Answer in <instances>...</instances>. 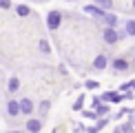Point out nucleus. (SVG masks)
Here are the masks:
<instances>
[{
	"mask_svg": "<svg viewBox=\"0 0 135 133\" xmlns=\"http://www.w3.org/2000/svg\"><path fill=\"white\" fill-rule=\"evenodd\" d=\"M104 40L109 42V44H113V42L120 40V33H117L113 27H109V29H104Z\"/></svg>",
	"mask_w": 135,
	"mask_h": 133,
	"instance_id": "1",
	"label": "nucleus"
},
{
	"mask_svg": "<svg viewBox=\"0 0 135 133\" xmlns=\"http://www.w3.org/2000/svg\"><path fill=\"white\" fill-rule=\"evenodd\" d=\"M47 25H49V29H58V27H60V13H58V11H51V13H49Z\"/></svg>",
	"mask_w": 135,
	"mask_h": 133,
	"instance_id": "2",
	"label": "nucleus"
},
{
	"mask_svg": "<svg viewBox=\"0 0 135 133\" xmlns=\"http://www.w3.org/2000/svg\"><path fill=\"white\" fill-rule=\"evenodd\" d=\"M18 107H20V111H22V113H31V111H33V104H31V100H29V98L20 100V102H18Z\"/></svg>",
	"mask_w": 135,
	"mask_h": 133,
	"instance_id": "3",
	"label": "nucleus"
},
{
	"mask_svg": "<svg viewBox=\"0 0 135 133\" xmlns=\"http://www.w3.org/2000/svg\"><path fill=\"white\" fill-rule=\"evenodd\" d=\"M40 120H29V122H27V129H29L31 133H38V131H40Z\"/></svg>",
	"mask_w": 135,
	"mask_h": 133,
	"instance_id": "4",
	"label": "nucleus"
},
{
	"mask_svg": "<svg viewBox=\"0 0 135 133\" xmlns=\"http://www.w3.org/2000/svg\"><path fill=\"white\" fill-rule=\"evenodd\" d=\"M7 111H9V115H16V113H20V107H18V102H13V100H11V102L7 104Z\"/></svg>",
	"mask_w": 135,
	"mask_h": 133,
	"instance_id": "5",
	"label": "nucleus"
},
{
	"mask_svg": "<svg viewBox=\"0 0 135 133\" xmlns=\"http://www.w3.org/2000/svg\"><path fill=\"white\" fill-rule=\"evenodd\" d=\"M84 11H86V13H93V16H100V18H102V16H104V11L100 9V7H91V4H89V7L84 9Z\"/></svg>",
	"mask_w": 135,
	"mask_h": 133,
	"instance_id": "6",
	"label": "nucleus"
},
{
	"mask_svg": "<svg viewBox=\"0 0 135 133\" xmlns=\"http://www.w3.org/2000/svg\"><path fill=\"white\" fill-rule=\"evenodd\" d=\"M113 66H115L117 71H126V69H128V64H126V60H122V58H120V60H115V62H113Z\"/></svg>",
	"mask_w": 135,
	"mask_h": 133,
	"instance_id": "7",
	"label": "nucleus"
},
{
	"mask_svg": "<svg viewBox=\"0 0 135 133\" xmlns=\"http://www.w3.org/2000/svg\"><path fill=\"white\" fill-rule=\"evenodd\" d=\"M18 87H20L18 78H11V80H9V91H11V93H13V91H18Z\"/></svg>",
	"mask_w": 135,
	"mask_h": 133,
	"instance_id": "8",
	"label": "nucleus"
},
{
	"mask_svg": "<svg viewBox=\"0 0 135 133\" xmlns=\"http://www.w3.org/2000/svg\"><path fill=\"white\" fill-rule=\"evenodd\" d=\"M93 64H95V69H102V66L106 64V58H104V55H98V58H95V62H93Z\"/></svg>",
	"mask_w": 135,
	"mask_h": 133,
	"instance_id": "9",
	"label": "nucleus"
},
{
	"mask_svg": "<svg viewBox=\"0 0 135 133\" xmlns=\"http://www.w3.org/2000/svg\"><path fill=\"white\" fill-rule=\"evenodd\" d=\"M126 31L131 33V36H135V20H128L126 22Z\"/></svg>",
	"mask_w": 135,
	"mask_h": 133,
	"instance_id": "10",
	"label": "nucleus"
},
{
	"mask_svg": "<svg viewBox=\"0 0 135 133\" xmlns=\"http://www.w3.org/2000/svg\"><path fill=\"white\" fill-rule=\"evenodd\" d=\"M18 16H29V7L20 4V7H18Z\"/></svg>",
	"mask_w": 135,
	"mask_h": 133,
	"instance_id": "11",
	"label": "nucleus"
},
{
	"mask_svg": "<svg viewBox=\"0 0 135 133\" xmlns=\"http://www.w3.org/2000/svg\"><path fill=\"white\" fill-rule=\"evenodd\" d=\"M102 18H106V22H109V25H115V22H117V18H115V16H102Z\"/></svg>",
	"mask_w": 135,
	"mask_h": 133,
	"instance_id": "12",
	"label": "nucleus"
},
{
	"mask_svg": "<svg viewBox=\"0 0 135 133\" xmlns=\"http://www.w3.org/2000/svg\"><path fill=\"white\" fill-rule=\"evenodd\" d=\"M98 4H102L104 9H109V7H111V4H113V2H111V0H98Z\"/></svg>",
	"mask_w": 135,
	"mask_h": 133,
	"instance_id": "13",
	"label": "nucleus"
},
{
	"mask_svg": "<svg viewBox=\"0 0 135 133\" xmlns=\"http://www.w3.org/2000/svg\"><path fill=\"white\" fill-rule=\"evenodd\" d=\"M0 7H2V9H9L11 2H9V0H0Z\"/></svg>",
	"mask_w": 135,
	"mask_h": 133,
	"instance_id": "14",
	"label": "nucleus"
},
{
	"mask_svg": "<svg viewBox=\"0 0 135 133\" xmlns=\"http://www.w3.org/2000/svg\"><path fill=\"white\" fill-rule=\"evenodd\" d=\"M40 49H42V51H49V44H47V42L42 40V42H40Z\"/></svg>",
	"mask_w": 135,
	"mask_h": 133,
	"instance_id": "15",
	"label": "nucleus"
},
{
	"mask_svg": "<svg viewBox=\"0 0 135 133\" xmlns=\"http://www.w3.org/2000/svg\"><path fill=\"white\" fill-rule=\"evenodd\" d=\"M133 4H135V2H133Z\"/></svg>",
	"mask_w": 135,
	"mask_h": 133,
	"instance_id": "16",
	"label": "nucleus"
}]
</instances>
